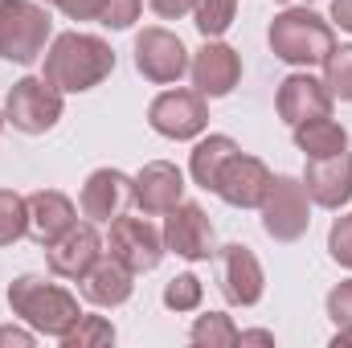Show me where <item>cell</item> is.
<instances>
[{"label": "cell", "mask_w": 352, "mask_h": 348, "mask_svg": "<svg viewBox=\"0 0 352 348\" xmlns=\"http://www.w3.org/2000/svg\"><path fill=\"white\" fill-rule=\"evenodd\" d=\"M115 70V50L94 37V33H58L45 50V83L62 90V94H82V90H94L102 78H111Z\"/></svg>", "instance_id": "cell-1"}, {"label": "cell", "mask_w": 352, "mask_h": 348, "mask_svg": "<svg viewBox=\"0 0 352 348\" xmlns=\"http://www.w3.org/2000/svg\"><path fill=\"white\" fill-rule=\"evenodd\" d=\"M8 307L21 324H29L37 336H50V340H62L82 320L78 299L66 287L45 283L41 274H16L8 287Z\"/></svg>", "instance_id": "cell-2"}, {"label": "cell", "mask_w": 352, "mask_h": 348, "mask_svg": "<svg viewBox=\"0 0 352 348\" xmlns=\"http://www.w3.org/2000/svg\"><path fill=\"white\" fill-rule=\"evenodd\" d=\"M266 41H270V54L278 58V62H287V66H324L328 62V54L336 50V33H332V25L320 17V12H311L307 4H291V8H283L274 21H270V29H266Z\"/></svg>", "instance_id": "cell-3"}, {"label": "cell", "mask_w": 352, "mask_h": 348, "mask_svg": "<svg viewBox=\"0 0 352 348\" xmlns=\"http://www.w3.org/2000/svg\"><path fill=\"white\" fill-rule=\"evenodd\" d=\"M54 41V21L33 0H0V58L33 66Z\"/></svg>", "instance_id": "cell-4"}, {"label": "cell", "mask_w": 352, "mask_h": 348, "mask_svg": "<svg viewBox=\"0 0 352 348\" xmlns=\"http://www.w3.org/2000/svg\"><path fill=\"white\" fill-rule=\"evenodd\" d=\"M258 209H263V230L274 242H299L311 226V197L299 176H274Z\"/></svg>", "instance_id": "cell-5"}, {"label": "cell", "mask_w": 352, "mask_h": 348, "mask_svg": "<svg viewBox=\"0 0 352 348\" xmlns=\"http://www.w3.org/2000/svg\"><path fill=\"white\" fill-rule=\"evenodd\" d=\"M62 90L54 87V83H45V78H21V83H12L8 90V98H4V119L16 127V131H25V135H45L58 119H62Z\"/></svg>", "instance_id": "cell-6"}, {"label": "cell", "mask_w": 352, "mask_h": 348, "mask_svg": "<svg viewBox=\"0 0 352 348\" xmlns=\"http://www.w3.org/2000/svg\"><path fill=\"white\" fill-rule=\"evenodd\" d=\"M107 254L119 259L131 274H148L164 259V230H156L148 217H115L107 234Z\"/></svg>", "instance_id": "cell-7"}, {"label": "cell", "mask_w": 352, "mask_h": 348, "mask_svg": "<svg viewBox=\"0 0 352 348\" xmlns=\"http://www.w3.org/2000/svg\"><path fill=\"white\" fill-rule=\"evenodd\" d=\"M164 250H173L176 259L184 262H209L217 254V234L209 213L197 201H180L176 209L164 213Z\"/></svg>", "instance_id": "cell-8"}, {"label": "cell", "mask_w": 352, "mask_h": 348, "mask_svg": "<svg viewBox=\"0 0 352 348\" xmlns=\"http://www.w3.org/2000/svg\"><path fill=\"white\" fill-rule=\"evenodd\" d=\"M148 123L156 135L164 140H197L205 127H209V107H205V94L197 90H164L152 98L148 107Z\"/></svg>", "instance_id": "cell-9"}, {"label": "cell", "mask_w": 352, "mask_h": 348, "mask_svg": "<svg viewBox=\"0 0 352 348\" xmlns=\"http://www.w3.org/2000/svg\"><path fill=\"white\" fill-rule=\"evenodd\" d=\"M135 70L156 87H173L188 74V50L176 33L152 25L135 37Z\"/></svg>", "instance_id": "cell-10"}, {"label": "cell", "mask_w": 352, "mask_h": 348, "mask_svg": "<svg viewBox=\"0 0 352 348\" xmlns=\"http://www.w3.org/2000/svg\"><path fill=\"white\" fill-rule=\"evenodd\" d=\"M217 279H221V295L234 307H254L266 291L263 262H258V254L250 246H242V242L217 246Z\"/></svg>", "instance_id": "cell-11"}, {"label": "cell", "mask_w": 352, "mask_h": 348, "mask_svg": "<svg viewBox=\"0 0 352 348\" xmlns=\"http://www.w3.org/2000/svg\"><path fill=\"white\" fill-rule=\"evenodd\" d=\"M188 78L192 90L205 94V98H226L230 90L242 83V58L234 45H226L221 37L217 41H205L197 50V58L188 62Z\"/></svg>", "instance_id": "cell-12"}, {"label": "cell", "mask_w": 352, "mask_h": 348, "mask_svg": "<svg viewBox=\"0 0 352 348\" xmlns=\"http://www.w3.org/2000/svg\"><path fill=\"white\" fill-rule=\"evenodd\" d=\"M102 254H107V242L98 238L94 221H82V226L74 221L58 242L45 246V262H50V270H54L58 279H70V283H78V279H82Z\"/></svg>", "instance_id": "cell-13"}, {"label": "cell", "mask_w": 352, "mask_h": 348, "mask_svg": "<svg viewBox=\"0 0 352 348\" xmlns=\"http://www.w3.org/2000/svg\"><path fill=\"white\" fill-rule=\"evenodd\" d=\"M131 201L144 217H164L184 201V173L168 160H152L131 176Z\"/></svg>", "instance_id": "cell-14"}, {"label": "cell", "mask_w": 352, "mask_h": 348, "mask_svg": "<svg viewBox=\"0 0 352 348\" xmlns=\"http://www.w3.org/2000/svg\"><path fill=\"white\" fill-rule=\"evenodd\" d=\"M332 102H336L332 90L324 87L320 78H311L307 70L287 74L283 87H278V98H274L283 123H291V127H299V123H307V119H324V115H332Z\"/></svg>", "instance_id": "cell-15"}, {"label": "cell", "mask_w": 352, "mask_h": 348, "mask_svg": "<svg viewBox=\"0 0 352 348\" xmlns=\"http://www.w3.org/2000/svg\"><path fill=\"white\" fill-rule=\"evenodd\" d=\"M270 168H266L258 156H234L226 168H221V180H217V197L226 201V205H234V209H258L266 197V188H270Z\"/></svg>", "instance_id": "cell-16"}, {"label": "cell", "mask_w": 352, "mask_h": 348, "mask_svg": "<svg viewBox=\"0 0 352 348\" xmlns=\"http://www.w3.org/2000/svg\"><path fill=\"white\" fill-rule=\"evenodd\" d=\"M303 188L311 197V205L320 209H340L352 201V156H324V160H307L303 173Z\"/></svg>", "instance_id": "cell-17"}, {"label": "cell", "mask_w": 352, "mask_h": 348, "mask_svg": "<svg viewBox=\"0 0 352 348\" xmlns=\"http://www.w3.org/2000/svg\"><path fill=\"white\" fill-rule=\"evenodd\" d=\"M25 205H29V238H33L37 246L58 242V238L78 221L74 201H70L66 193H58V188H37V193L25 197Z\"/></svg>", "instance_id": "cell-18"}, {"label": "cell", "mask_w": 352, "mask_h": 348, "mask_svg": "<svg viewBox=\"0 0 352 348\" xmlns=\"http://www.w3.org/2000/svg\"><path fill=\"white\" fill-rule=\"evenodd\" d=\"M78 205L90 221H115L131 205V176L119 168H94L82 184Z\"/></svg>", "instance_id": "cell-19"}, {"label": "cell", "mask_w": 352, "mask_h": 348, "mask_svg": "<svg viewBox=\"0 0 352 348\" xmlns=\"http://www.w3.org/2000/svg\"><path fill=\"white\" fill-rule=\"evenodd\" d=\"M78 283H82V295L94 307H123L131 299V291H135V274L111 254H102Z\"/></svg>", "instance_id": "cell-20"}, {"label": "cell", "mask_w": 352, "mask_h": 348, "mask_svg": "<svg viewBox=\"0 0 352 348\" xmlns=\"http://www.w3.org/2000/svg\"><path fill=\"white\" fill-rule=\"evenodd\" d=\"M291 131H295V148H299L307 160H324V156L349 152V131H344L332 115L307 119V123H299V127H291Z\"/></svg>", "instance_id": "cell-21"}, {"label": "cell", "mask_w": 352, "mask_h": 348, "mask_svg": "<svg viewBox=\"0 0 352 348\" xmlns=\"http://www.w3.org/2000/svg\"><path fill=\"white\" fill-rule=\"evenodd\" d=\"M238 152H242V148H238L230 135H205V140H197V148H192V156H188V176H192L201 188H217L221 168H226Z\"/></svg>", "instance_id": "cell-22"}, {"label": "cell", "mask_w": 352, "mask_h": 348, "mask_svg": "<svg viewBox=\"0 0 352 348\" xmlns=\"http://www.w3.org/2000/svg\"><path fill=\"white\" fill-rule=\"evenodd\" d=\"M188 340L197 348H234L238 345V324L226 312H205L197 316V324L188 328Z\"/></svg>", "instance_id": "cell-23"}, {"label": "cell", "mask_w": 352, "mask_h": 348, "mask_svg": "<svg viewBox=\"0 0 352 348\" xmlns=\"http://www.w3.org/2000/svg\"><path fill=\"white\" fill-rule=\"evenodd\" d=\"M238 17V0H197L192 4V25L205 41H217L221 33H230Z\"/></svg>", "instance_id": "cell-24"}, {"label": "cell", "mask_w": 352, "mask_h": 348, "mask_svg": "<svg viewBox=\"0 0 352 348\" xmlns=\"http://www.w3.org/2000/svg\"><path fill=\"white\" fill-rule=\"evenodd\" d=\"M21 238H29V205L21 193L0 188V246H12Z\"/></svg>", "instance_id": "cell-25"}, {"label": "cell", "mask_w": 352, "mask_h": 348, "mask_svg": "<svg viewBox=\"0 0 352 348\" xmlns=\"http://www.w3.org/2000/svg\"><path fill=\"white\" fill-rule=\"evenodd\" d=\"M58 345L62 348H107V345H115V324L107 316H82Z\"/></svg>", "instance_id": "cell-26"}, {"label": "cell", "mask_w": 352, "mask_h": 348, "mask_svg": "<svg viewBox=\"0 0 352 348\" xmlns=\"http://www.w3.org/2000/svg\"><path fill=\"white\" fill-rule=\"evenodd\" d=\"M324 87L332 90V98L352 102V45H336L324 62Z\"/></svg>", "instance_id": "cell-27"}, {"label": "cell", "mask_w": 352, "mask_h": 348, "mask_svg": "<svg viewBox=\"0 0 352 348\" xmlns=\"http://www.w3.org/2000/svg\"><path fill=\"white\" fill-rule=\"evenodd\" d=\"M201 299H205V287H201L197 274H176L164 287V307L168 312H197Z\"/></svg>", "instance_id": "cell-28"}, {"label": "cell", "mask_w": 352, "mask_h": 348, "mask_svg": "<svg viewBox=\"0 0 352 348\" xmlns=\"http://www.w3.org/2000/svg\"><path fill=\"white\" fill-rule=\"evenodd\" d=\"M140 8H144V0H102L98 25H107V29H131L140 21Z\"/></svg>", "instance_id": "cell-29"}, {"label": "cell", "mask_w": 352, "mask_h": 348, "mask_svg": "<svg viewBox=\"0 0 352 348\" xmlns=\"http://www.w3.org/2000/svg\"><path fill=\"white\" fill-rule=\"evenodd\" d=\"M328 254L352 270V213L332 221V230H328Z\"/></svg>", "instance_id": "cell-30"}, {"label": "cell", "mask_w": 352, "mask_h": 348, "mask_svg": "<svg viewBox=\"0 0 352 348\" xmlns=\"http://www.w3.org/2000/svg\"><path fill=\"white\" fill-rule=\"evenodd\" d=\"M328 320L336 324V328H349L352 332V279H344V283H336L332 291H328Z\"/></svg>", "instance_id": "cell-31"}, {"label": "cell", "mask_w": 352, "mask_h": 348, "mask_svg": "<svg viewBox=\"0 0 352 348\" xmlns=\"http://www.w3.org/2000/svg\"><path fill=\"white\" fill-rule=\"evenodd\" d=\"M58 12H66L70 21H98L102 17V0H54Z\"/></svg>", "instance_id": "cell-32"}, {"label": "cell", "mask_w": 352, "mask_h": 348, "mask_svg": "<svg viewBox=\"0 0 352 348\" xmlns=\"http://www.w3.org/2000/svg\"><path fill=\"white\" fill-rule=\"evenodd\" d=\"M192 4H197V0H148V8H152L160 21H180V17H188Z\"/></svg>", "instance_id": "cell-33"}, {"label": "cell", "mask_w": 352, "mask_h": 348, "mask_svg": "<svg viewBox=\"0 0 352 348\" xmlns=\"http://www.w3.org/2000/svg\"><path fill=\"white\" fill-rule=\"evenodd\" d=\"M0 345H12V348H33L37 345V332L25 324V328H16V324H4L0 328Z\"/></svg>", "instance_id": "cell-34"}, {"label": "cell", "mask_w": 352, "mask_h": 348, "mask_svg": "<svg viewBox=\"0 0 352 348\" xmlns=\"http://www.w3.org/2000/svg\"><path fill=\"white\" fill-rule=\"evenodd\" d=\"M332 21H336L344 33H352V0H332Z\"/></svg>", "instance_id": "cell-35"}, {"label": "cell", "mask_w": 352, "mask_h": 348, "mask_svg": "<svg viewBox=\"0 0 352 348\" xmlns=\"http://www.w3.org/2000/svg\"><path fill=\"white\" fill-rule=\"evenodd\" d=\"M238 345H274V336L266 328H254V332H238Z\"/></svg>", "instance_id": "cell-36"}, {"label": "cell", "mask_w": 352, "mask_h": 348, "mask_svg": "<svg viewBox=\"0 0 352 348\" xmlns=\"http://www.w3.org/2000/svg\"><path fill=\"white\" fill-rule=\"evenodd\" d=\"M332 348H352V332H349V328H336V336H332Z\"/></svg>", "instance_id": "cell-37"}, {"label": "cell", "mask_w": 352, "mask_h": 348, "mask_svg": "<svg viewBox=\"0 0 352 348\" xmlns=\"http://www.w3.org/2000/svg\"><path fill=\"white\" fill-rule=\"evenodd\" d=\"M4 123H8V119H4V107H0V131H4Z\"/></svg>", "instance_id": "cell-38"}, {"label": "cell", "mask_w": 352, "mask_h": 348, "mask_svg": "<svg viewBox=\"0 0 352 348\" xmlns=\"http://www.w3.org/2000/svg\"><path fill=\"white\" fill-rule=\"evenodd\" d=\"M283 4H287V8H291V4H307V0H283Z\"/></svg>", "instance_id": "cell-39"}, {"label": "cell", "mask_w": 352, "mask_h": 348, "mask_svg": "<svg viewBox=\"0 0 352 348\" xmlns=\"http://www.w3.org/2000/svg\"><path fill=\"white\" fill-rule=\"evenodd\" d=\"M45 4H54V0H45Z\"/></svg>", "instance_id": "cell-40"}]
</instances>
